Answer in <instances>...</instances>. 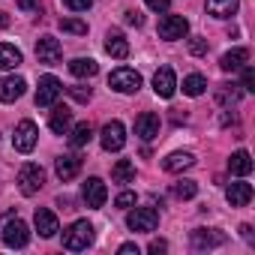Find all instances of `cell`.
<instances>
[{
	"instance_id": "ffe728a7",
	"label": "cell",
	"mask_w": 255,
	"mask_h": 255,
	"mask_svg": "<svg viewBox=\"0 0 255 255\" xmlns=\"http://www.w3.org/2000/svg\"><path fill=\"white\" fill-rule=\"evenodd\" d=\"M192 165H195V156L186 153V150H177V153H171V156L162 159V168H165L168 174H180V171H186V168H192Z\"/></svg>"
},
{
	"instance_id": "603a6c76",
	"label": "cell",
	"mask_w": 255,
	"mask_h": 255,
	"mask_svg": "<svg viewBox=\"0 0 255 255\" xmlns=\"http://www.w3.org/2000/svg\"><path fill=\"white\" fill-rule=\"evenodd\" d=\"M21 63H24V54L15 45L0 42V69H18Z\"/></svg>"
},
{
	"instance_id": "4fadbf2b",
	"label": "cell",
	"mask_w": 255,
	"mask_h": 255,
	"mask_svg": "<svg viewBox=\"0 0 255 255\" xmlns=\"http://www.w3.org/2000/svg\"><path fill=\"white\" fill-rule=\"evenodd\" d=\"M135 135H138L141 141H153V138L159 135V114H153V111L138 114V117H135Z\"/></svg>"
},
{
	"instance_id": "f546056e",
	"label": "cell",
	"mask_w": 255,
	"mask_h": 255,
	"mask_svg": "<svg viewBox=\"0 0 255 255\" xmlns=\"http://www.w3.org/2000/svg\"><path fill=\"white\" fill-rule=\"evenodd\" d=\"M216 99H219V105H237V102H240V90H237V84H219Z\"/></svg>"
},
{
	"instance_id": "2e32d148",
	"label": "cell",
	"mask_w": 255,
	"mask_h": 255,
	"mask_svg": "<svg viewBox=\"0 0 255 255\" xmlns=\"http://www.w3.org/2000/svg\"><path fill=\"white\" fill-rule=\"evenodd\" d=\"M33 225H36V231H39L42 237H54V234L60 231L57 216H54L51 210H45V207H36V213H33Z\"/></svg>"
},
{
	"instance_id": "484cf974",
	"label": "cell",
	"mask_w": 255,
	"mask_h": 255,
	"mask_svg": "<svg viewBox=\"0 0 255 255\" xmlns=\"http://www.w3.org/2000/svg\"><path fill=\"white\" fill-rule=\"evenodd\" d=\"M228 171H231V174H237V177H246V174L252 171V156H249L246 150L231 153V159H228Z\"/></svg>"
},
{
	"instance_id": "74e56055",
	"label": "cell",
	"mask_w": 255,
	"mask_h": 255,
	"mask_svg": "<svg viewBox=\"0 0 255 255\" xmlns=\"http://www.w3.org/2000/svg\"><path fill=\"white\" fill-rule=\"evenodd\" d=\"M69 96L78 102H90V87H69Z\"/></svg>"
},
{
	"instance_id": "44dd1931",
	"label": "cell",
	"mask_w": 255,
	"mask_h": 255,
	"mask_svg": "<svg viewBox=\"0 0 255 255\" xmlns=\"http://www.w3.org/2000/svg\"><path fill=\"white\" fill-rule=\"evenodd\" d=\"M48 126H51V132H54V135H66V132H69V126H72V111H69L66 105H57V108L51 111Z\"/></svg>"
},
{
	"instance_id": "8992f818",
	"label": "cell",
	"mask_w": 255,
	"mask_h": 255,
	"mask_svg": "<svg viewBox=\"0 0 255 255\" xmlns=\"http://www.w3.org/2000/svg\"><path fill=\"white\" fill-rule=\"evenodd\" d=\"M99 144H102V150H108V153L123 150V144H126V129H123V123H120V120H108V123L102 126Z\"/></svg>"
},
{
	"instance_id": "d6a6232c",
	"label": "cell",
	"mask_w": 255,
	"mask_h": 255,
	"mask_svg": "<svg viewBox=\"0 0 255 255\" xmlns=\"http://www.w3.org/2000/svg\"><path fill=\"white\" fill-rule=\"evenodd\" d=\"M240 90H246V93H252V90H255V72H252V66H243V81H240Z\"/></svg>"
},
{
	"instance_id": "6da1fadb",
	"label": "cell",
	"mask_w": 255,
	"mask_h": 255,
	"mask_svg": "<svg viewBox=\"0 0 255 255\" xmlns=\"http://www.w3.org/2000/svg\"><path fill=\"white\" fill-rule=\"evenodd\" d=\"M93 243V225L87 219H75L66 231H63V249L69 252H81Z\"/></svg>"
},
{
	"instance_id": "ee69618b",
	"label": "cell",
	"mask_w": 255,
	"mask_h": 255,
	"mask_svg": "<svg viewBox=\"0 0 255 255\" xmlns=\"http://www.w3.org/2000/svg\"><path fill=\"white\" fill-rule=\"evenodd\" d=\"M6 24H9V18H6L3 12H0V27H6Z\"/></svg>"
},
{
	"instance_id": "ab89813d",
	"label": "cell",
	"mask_w": 255,
	"mask_h": 255,
	"mask_svg": "<svg viewBox=\"0 0 255 255\" xmlns=\"http://www.w3.org/2000/svg\"><path fill=\"white\" fill-rule=\"evenodd\" d=\"M42 6V0H18V9L21 12H36Z\"/></svg>"
},
{
	"instance_id": "4dcf8cb0",
	"label": "cell",
	"mask_w": 255,
	"mask_h": 255,
	"mask_svg": "<svg viewBox=\"0 0 255 255\" xmlns=\"http://www.w3.org/2000/svg\"><path fill=\"white\" fill-rule=\"evenodd\" d=\"M171 192H174L177 198H183V201H186V198H195L198 183H195V180H177V183L171 186Z\"/></svg>"
},
{
	"instance_id": "1f68e13d",
	"label": "cell",
	"mask_w": 255,
	"mask_h": 255,
	"mask_svg": "<svg viewBox=\"0 0 255 255\" xmlns=\"http://www.w3.org/2000/svg\"><path fill=\"white\" fill-rule=\"evenodd\" d=\"M60 30H63V33L84 36V33H87V24H84V21H78V18H60Z\"/></svg>"
},
{
	"instance_id": "9a60e30c",
	"label": "cell",
	"mask_w": 255,
	"mask_h": 255,
	"mask_svg": "<svg viewBox=\"0 0 255 255\" xmlns=\"http://www.w3.org/2000/svg\"><path fill=\"white\" fill-rule=\"evenodd\" d=\"M225 243V234L219 228H195L192 231V246L195 249H216Z\"/></svg>"
},
{
	"instance_id": "7c38bea8",
	"label": "cell",
	"mask_w": 255,
	"mask_h": 255,
	"mask_svg": "<svg viewBox=\"0 0 255 255\" xmlns=\"http://www.w3.org/2000/svg\"><path fill=\"white\" fill-rule=\"evenodd\" d=\"M153 90H156V96H162V99H171V96H174L177 78H174V69H171V66H159V69H156V75H153Z\"/></svg>"
},
{
	"instance_id": "f1b7e54d",
	"label": "cell",
	"mask_w": 255,
	"mask_h": 255,
	"mask_svg": "<svg viewBox=\"0 0 255 255\" xmlns=\"http://www.w3.org/2000/svg\"><path fill=\"white\" fill-rule=\"evenodd\" d=\"M204 90H207V78H204V75L192 72V75L183 78V93H186V96H201Z\"/></svg>"
},
{
	"instance_id": "9c48e42d",
	"label": "cell",
	"mask_w": 255,
	"mask_h": 255,
	"mask_svg": "<svg viewBox=\"0 0 255 255\" xmlns=\"http://www.w3.org/2000/svg\"><path fill=\"white\" fill-rule=\"evenodd\" d=\"M60 90H63V84H60L54 75H42V78H39V87H36V105H39V108L54 105L57 96H60Z\"/></svg>"
},
{
	"instance_id": "277c9868",
	"label": "cell",
	"mask_w": 255,
	"mask_h": 255,
	"mask_svg": "<svg viewBox=\"0 0 255 255\" xmlns=\"http://www.w3.org/2000/svg\"><path fill=\"white\" fill-rule=\"evenodd\" d=\"M42 186H45V171H42V165H36V162L21 165V171H18V189H21V195H36Z\"/></svg>"
},
{
	"instance_id": "83f0119b",
	"label": "cell",
	"mask_w": 255,
	"mask_h": 255,
	"mask_svg": "<svg viewBox=\"0 0 255 255\" xmlns=\"http://www.w3.org/2000/svg\"><path fill=\"white\" fill-rule=\"evenodd\" d=\"M90 138H93V129H90V123L84 120V123H78L75 129H72V135H69V144H72L75 150H81V147H87V144H90Z\"/></svg>"
},
{
	"instance_id": "52a82bcc",
	"label": "cell",
	"mask_w": 255,
	"mask_h": 255,
	"mask_svg": "<svg viewBox=\"0 0 255 255\" xmlns=\"http://www.w3.org/2000/svg\"><path fill=\"white\" fill-rule=\"evenodd\" d=\"M3 243L12 246V249H24V246L30 243V228H27V222L18 219V216H12V219L3 225Z\"/></svg>"
},
{
	"instance_id": "3957f363",
	"label": "cell",
	"mask_w": 255,
	"mask_h": 255,
	"mask_svg": "<svg viewBox=\"0 0 255 255\" xmlns=\"http://www.w3.org/2000/svg\"><path fill=\"white\" fill-rule=\"evenodd\" d=\"M108 87L117 90V93H138L141 90V75L129 66H117L111 75H108Z\"/></svg>"
},
{
	"instance_id": "ac0fdd59",
	"label": "cell",
	"mask_w": 255,
	"mask_h": 255,
	"mask_svg": "<svg viewBox=\"0 0 255 255\" xmlns=\"http://www.w3.org/2000/svg\"><path fill=\"white\" fill-rule=\"evenodd\" d=\"M225 198H228V204H231V207H246V204L252 201V186H249V183H243V180L228 183Z\"/></svg>"
},
{
	"instance_id": "30bf717a",
	"label": "cell",
	"mask_w": 255,
	"mask_h": 255,
	"mask_svg": "<svg viewBox=\"0 0 255 255\" xmlns=\"http://www.w3.org/2000/svg\"><path fill=\"white\" fill-rule=\"evenodd\" d=\"M81 198H84L87 207L99 210V207L105 204V198H108V189H105V183H102L99 177H87L84 186H81Z\"/></svg>"
},
{
	"instance_id": "8d00e7d4",
	"label": "cell",
	"mask_w": 255,
	"mask_h": 255,
	"mask_svg": "<svg viewBox=\"0 0 255 255\" xmlns=\"http://www.w3.org/2000/svg\"><path fill=\"white\" fill-rule=\"evenodd\" d=\"M189 51L192 54H207V39H201V36H195V39H189Z\"/></svg>"
},
{
	"instance_id": "8fae6325",
	"label": "cell",
	"mask_w": 255,
	"mask_h": 255,
	"mask_svg": "<svg viewBox=\"0 0 255 255\" xmlns=\"http://www.w3.org/2000/svg\"><path fill=\"white\" fill-rule=\"evenodd\" d=\"M36 57H39V63H48V66L60 63V57H63V45H60V39H54V36H42V39L36 42Z\"/></svg>"
},
{
	"instance_id": "7402d4cb",
	"label": "cell",
	"mask_w": 255,
	"mask_h": 255,
	"mask_svg": "<svg viewBox=\"0 0 255 255\" xmlns=\"http://www.w3.org/2000/svg\"><path fill=\"white\" fill-rule=\"evenodd\" d=\"M54 171H57V177L66 183V180H72V177L81 171V159L72 156V153H66V156H60V159L54 162Z\"/></svg>"
},
{
	"instance_id": "ba28073f",
	"label": "cell",
	"mask_w": 255,
	"mask_h": 255,
	"mask_svg": "<svg viewBox=\"0 0 255 255\" xmlns=\"http://www.w3.org/2000/svg\"><path fill=\"white\" fill-rule=\"evenodd\" d=\"M186 33H189V21H186L183 15H165V18L159 21V36H162L165 42L183 39Z\"/></svg>"
},
{
	"instance_id": "5bb4252c",
	"label": "cell",
	"mask_w": 255,
	"mask_h": 255,
	"mask_svg": "<svg viewBox=\"0 0 255 255\" xmlns=\"http://www.w3.org/2000/svg\"><path fill=\"white\" fill-rule=\"evenodd\" d=\"M27 90V81L21 75H6V78H0V102H15L21 99Z\"/></svg>"
},
{
	"instance_id": "e575fe53",
	"label": "cell",
	"mask_w": 255,
	"mask_h": 255,
	"mask_svg": "<svg viewBox=\"0 0 255 255\" xmlns=\"http://www.w3.org/2000/svg\"><path fill=\"white\" fill-rule=\"evenodd\" d=\"M123 21L132 24V27H141V24H144V15H141L138 9H126V12H123Z\"/></svg>"
},
{
	"instance_id": "b9f144b4",
	"label": "cell",
	"mask_w": 255,
	"mask_h": 255,
	"mask_svg": "<svg viewBox=\"0 0 255 255\" xmlns=\"http://www.w3.org/2000/svg\"><path fill=\"white\" fill-rule=\"evenodd\" d=\"M117 252H120V255H138V246H135V243H123Z\"/></svg>"
},
{
	"instance_id": "e0dca14e",
	"label": "cell",
	"mask_w": 255,
	"mask_h": 255,
	"mask_svg": "<svg viewBox=\"0 0 255 255\" xmlns=\"http://www.w3.org/2000/svg\"><path fill=\"white\" fill-rule=\"evenodd\" d=\"M105 51L114 60H123V57H129V42H126V36L120 30H108L105 33Z\"/></svg>"
},
{
	"instance_id": "836d02e7",
	"label": "cell",
	"mask_w": 255,
	"mask_h": 255,
	"mask_svg": "<svg viewBox=\"0 0 255 255\" xmlns=\"http://www.w3.org/2000/svg\"><path fill=\"white\" fill-rule=\"evenodd\" d=\"M114 204H117L120 210H129V207L135 204V192H120V195L114 198Z\"/></svg>"
},
{
	"instance_id": "7a4b0ae2",
	"label": "cell",
	"mask_w": 255,
	"mask_h": 255,
	"mask_svg": "<svg viewBox=\"0 0 255 255\" xmlns=\"http://www.w3.org/2000/svg\"><path fill=\"white\" fill-rule=\"evenodd\" d=\"M159 225V210L156 207H129V213H126V228L129 231H156Z\"/></svg>"
},
{
	"instance_id": "cb8c5ba5",
	"label": "cell",
	"mask_w": 255,
	"mask_h": 255,
	"mask_svg": "<svg viewBox=\"0 0 255 255\" xmlns=\"http://www.w3.org/2000/svg\"><path fill=\"white\" fill-rule=\"evenodd\" d=\"M69 72H72L75 78H93V75L99 72V63H96L93 57H75V60L69 63Z\"/></svg>"
},
{
	"instance_id": "f35d334b",
	"label": "cell",
	"mask_w": 255,
	"mask_h": 255,
	"mask_svg": "<svg viewBox=\"0 0 255 255\" xmlns=\"http://www.w3.org/2000/svg\"><path fill=\"white\" fill-rule=\"evenodd\" d=\"M144 3L153 9V12H168V6H171V0H144Z\"/></svg>"
},
{
	"instance_id": "7bdbcfd3",
	"label": "cell",
	"mask_w": 255,
	"mask_h": 255,
	"mask_svg": "<svg viewBox=\"0 0 255 255\" xmlns=\"http://www.w3.org/2000/svg\"><path fill=\"white\" fill-rule=\"evenodd\" d=\"M240 234H243L246 240H252V225H240Z\"/></svg>"
},
{
	"instance_id": "60d3db41",
	"label": "cell",
	"mask_w": 255,
	"mask_h": 255,
	"mask_svg": "<svg viewBox=\"0 0 255 255\" xmlns=\"http://www.w3.org/2000/svg\"><path fill=\"white\" fill-rule=\"evenodd\" d=\"M165 249H168V243H165V240H153V243H150V255H162Z\"/></svg>"
},
{
	"instance_id": "d590c367",
	"label": "cell",
	"mask_w": 255,
	"mask_h": 255,
	"mask_svg": "<svg viewBox=\"0 0 255 255\" xmlns=\"http://www.w3.org/2000/svg\"><path fill=\"white\" fill-rule=\"evenodd\" d=\"M63 6H69L72 12H84L93 6V0H63Z\"/></svg>"
},
{
	"instance_id": "5b68a950",
	"label": "cell",
	"mask_w": 255,
	"mask_h": 255,
	"mask_svg": "<svg viewBox=\"0 0 255 255\" xmlns=\"http://www.w3.org/2000/svg\"><path fill=\"white\" fill-rule=\"evenodd\" d=\"M36 141H39V126H36L33 120H21V123L15 126L12 147H15L18 153H30V150L36 147Z\"/></svg>"
},
{
	"instance_id": "4316f807",
	"label": "cell",
	"mask_w": 255,
	"mask_h": 255,
	"mask_svg": "<svg viewBox=\"0 0 255 255\" xmlns=\"http://www.w3.org/2000/svg\"><path fill=\"white\" fill-rule=\"evenodd\" d=\"M111 180L114 183H132L135 180V165L129 159H117L114 168H111Z\"/></svg>"
},
{
	"instance_id": "d4e9b609",
	"label": "cell",
	"mask_w": 255,
	"mask_h": 255,
	"mask_svg": "<svg viewBox=\"0 0 255 255\" xmlns=\"http://www.w3.org/2000/svg\"><path fill=\"white\" fill-rule=\"evenodd\" d=\"M240 6V0H207V12L213 18H231Z\"/></svg>"
},
{
	"instance_id": "d6986e66",
	"label": "cell",
	"mask_w": 255,
	"mask_h": 255,
	"mask_svg": "<svg viewBox=\"0 0 255 255\" xmlns=\"http://www.w3.org/2000/svg\"><path fill=\"white\" fill-rule=\"evenodd\" d=\"M246 63H249V51H246V48H231V51H225V54L219 57L222 72H237V69H243Z\"/></svg>"
}]
</instances>
